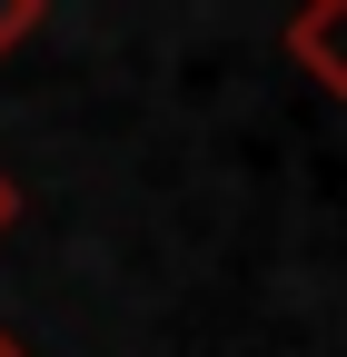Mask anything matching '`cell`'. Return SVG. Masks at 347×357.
<instances>
[{
  "label": "cell",
  "mask_w": 347,
  "mask_h": 357,
  "mask_svg": "<svg viewBox=\"0 0 347 357\" xmlns=\"http://www.w3.org/2000/svg\"><path fill=\"white\" fill-rule=\"evenodd\" d=\"M0 357H30V347H20V337H10V328H0Z\"/></svg>",
  "instance_id": "4"
},
{
  "label": "cell",
  "mask_w": 347,
  "mask_h": 357,
  "mask_svg": "<svg viewBox=\"0 0 347 357\" xmlns=\"http://www.w3.org/2000/svg\"><path fill=\"white\" fill-rule=\"evenodd\" d=\"M278 50L298 60V79H318L327 100H347V0H308V10L288 20Z\"/></svg>",
  "instance_id": "1"
},
{
  "label": "cell",
  "mask_w": 347,
  "mask_h": 357,
  "mask_svg": "<svg viewBox=\"0 0 347 357\" xmlns=\"http://www.w3.org/2000/svg\"><path fill=\"white\" fill-rule=\"evenodd\" d=\"M20 229V189H10V169H0V238Z\"/></svg>",
  "instance_id": "3"
},
{
  "label": "cell",
  "mask_w": 347,
  "mask_h": 357,
  "mask_svg": "<svg viewBox=\"0 0 347 357\" xmlns=\"http://www.w3.org/2000/svg\"><path fill=\"white\" fill-rule=\"evenodd\" d=\"M40 20H50V10H40V0H0V60H10V50H20V40L40 30Z\"/></svg>",
  "instance_id": "2"
}]
</instances>
